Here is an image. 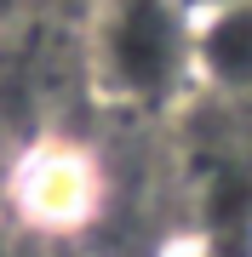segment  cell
Returning a JSON list of instances; mask_svg holds the SVG:
<instances>
[{
    "label": "cell",
    "mask_w": 252,
    "mask_h": 257,
    "mask_svg": "<svg viewBox=\"0 0 252 257\" xmlns=\"http://www.w3.org/2000/svg\"><path fill=\"white\" fill-rule=\"evenodd\" d=\"M98 194H103V183H98L92 155L63 143V138L29 143L18 172H12V206L40 234H75L98 211Z\"/></svg>",
    "instance_id": "obj_2"
},
{
    "label": "cell",
    "mask_w": 252,
    "mask_h": 257,
    "mask_svg": "<svg viewBox=\"0 0 252 257\" xmlns=\"http://www.w3.org/2000/svg\"><path fill=\"white\" fill-rule=\"evenodd\" d=\"M86 69L115 103H166L195 74V18L178 0H103Z\"/></svg>",
    "instance_id": "obj_1"
},
{
    "label": "cell",
    "mask_w": 252,
    "mask_h": 257,
    "mask_svg": "<svg viewBox=\"0 0 252 257\" xmlns=\"http://www.w3.org/2000/svg\"><path fill=\"white\" fill-rule=\"evenodd\" d=\"M46 257H80V251H69V246H57V251H46Z\"/></svg>",
    "instance_id": "obj_5"
},
{
    "label": "cell",
    "mask_w": 252,
    "mask_h": 257,
    "mask_svg": "<svg viewBox=\"0 0 252 257\" xmlns=\"http://www.w3.org/2000/svg\"><path fill=\"white\" fill-rule=\"evenodd\" d=\"M160 257H212V251H206V246H195V240H184V246H166Z\"/></svg>",
    "instance_id": "obj_4"
},
{
    "label": "cell",
    "mask_w": 252,
    "mask_h": 257,
    "mask_svg": "<svg viewBox=\"0 0 252 257\" xmlns=\"http://www.w3.org/2000/svg\"><path fill=\"white\" fill-rule=\"evenodd\" d=\"M178 6H184L195 23H206V18H218V12H235V6H246V0H178Z\"/></svg>",
    "instance_id": "obj_3"
}]
</instances>
